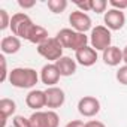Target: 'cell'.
I'll return each instance as SVG.
<instances>
[{
  "mask_svg": "<svg viewBox=\"0 0 127 127\" xmlns=\"http://www.w3.org/2000/svg\"><path fill=\"white\" fill-rule=\"evenodd\" d=\"M11 18L6 9H0V30H6L11 27Z\"/></svg>",
  "mask_w": 127,
  "mask_h": 127,
  "instance_id": "21",
  "label": "cell"
},
{
  "mask_svg": "<svg viewBox=\"0 0 127 127\" xmlns=\"http://www.w3.org/2000/svg\"><path fill=\"white\" fill-rule=\"evenodd\" d=\"M32 127H58L60 117L55 111H34L30 115Z\"/></svg>",
  "mask_w": 127,
  "mask_h": 127,
  "instance_id": "6",
  "label": "cell"
},
{
  "mask_svg": "<svg viewBox=\"0 0 127 127\" xmlns=\"http://www.w3.org/2000/svg\"><path fill=\"white\" fill-rule=\"evenodd\" d=\"M69 23L72 26V29L75 32H79V33H85L88 30H93L91 27V18L88 14L82 12V11H73L70 12L69 15Z\"/></svg>",
  "mask_w": 127,
  "mask_h": 127,
  "instance_id": "8",
  "label": "cell"
},
{
  "mask_svg": "<svg viewBox=\"0 0 127 127\" xmlns=\"http://www.w3.org/2000/svg\"><path fill=\"white\" fill-rule=\"evenodd\" d=\"M103 21H105V27H108L111 32H117V30H121L126 24V15L123 11H118V9H109L105 12V17H103Z\"/></svg>",
  "mask_w": 127,
  "mask_h": 127,
  "instance_id": "9",
  "label": "cell"
},
{
  "mask_svg": "<svg viewBox=\"0 0 127 127\" xmlns=\"http://www.w3.org/2000/svg\"><path fill=\"white\" fill-rule=\"evenodd\" d=\"M26 105L30 109L42 111V108L46 106L45 91H42V90H32V91H29V94L26 96Z\"/></svg>",
  "mask_w": 127,
  "mask_h": 127,
  "instance_id": "13",
  "label": "cell"
},
{
  "mask_svg": "<svg viewBox=\"0 0 127 127\" xmlns=\"http://www.w3.org/2000/svg\"><path fill=\"white\" fill-rule=\"evenodd\" d=\"M34 26H36V24L32 21V18H30L27 14H24V12H17V14H14L12 18H11V27H9V29H11V32H12L14 36L27 40Z\"/></svg>",
  "mask_w": 127,
  "mask_h": 127,
  "instance_id": "3",
  "label": "cell"
},
{
  "mask_svg": "<svg viewBox=\"0 0 127 127\" xmlns=\"http://www.w3.org/2000/svg\"><path fill=\"white\" fill-rule=\"evenodd\" d=\"M55 66L60 72L61 76H72L75 72H76V66L78 63L76 60H73L72 57H67V55H63L60 60L55 61Z\"/></svg>",
  "mask_w": 127,
  "mask_h": 127,
  "instance_id": "15",
  "label": "cell"
},
{
  "mask_svg": "<svg viewBox=\"0 0 127 127\" xmlns=\"http://www.w3.org/2000/svg\"><path fill=\"white\" fill-rule=\"evenodd\" d=\"M108 3L111 5L112 9H118V11L127 9V0H109Z\"/></svg>",
  "mask_w": 127,
  "mask_h": 127,
  "instance_id": "24",
  "label": "cell"
},
{
  "mask_svg": "<svg viewBox=\"0 0 127 127\" xmlns=\"http://www.w3.org/2000/svg\"><path fill=\"white\" fill-rule=\"evenodd\" d=\"M36 49H37V54L40 57H43L48 61H54L55 63L57 60H60L63 57V49L64 48L61 46V43L58 42L57 37H49L43 43H40Z\"/></svg>",
  "mask_w": 127,
  "mask_h": 127,
  "instance_id": "5",
  "label": "cell"
},
{
  "mask_svg": "<svg viewBox=\"0 0 127 127\" xmlns=\"http://www.w3.org/2000/svg\"><path fill=\"white\" fill-rule=\"evenodd\" d=\"M18 5L23 9H30L36 5V0H18Z\"/></svg>",
  "mask_w": 127,
  "mask_h": 127,
  "instance_id": "27",
  "label": "cell"
},
{
  "mask_svg": "<svg viewBox=\"0 0 127 127\" xmlns=\"http://www.w3.org/2000/svg\"><path fill=\"white\" fill-rule=\"evenodd\" d=\"M111 42H112V34L108 27H105V26L93 27L91 34H90V46L91 48L103 52L106 48L111 46Z\"/></svg>",
  "mask_w": 127,
  "mask_h": 127,
  "instance_id": "4",
  "label": "cell"
},
{
  "mask_svg": "<svg viewBox=\"0 0 127 127\" xmlns=\"http://www.w3.org/2000/svg\"><path fill=\"white\" fill-rule=\"evenodd\" d=\"M45 96H46V108H49L51 111L58 109L64 105L66 102V94L60 87H48L45 90Z\"/></svg>",
  "mask_w": 127,
  "mask_h": 127,
  "instance_id": "10",
  "label": "cell"
},
{
  "mask_svg": "<svg viewBox=\"0 0 127 127\" xmlns=\"http://www.w3.org/2000/svg\"><path fill=\"white\" fill-rule=\"evenodd\" d=\"M84 126H85L84 121H81V120H72V121H69L64 127H84Z\"/></svg>",
  "mask_w": 127,
  "mask_h": 127,
  "instance_id": "29",
  "label": "cell"
},
{
  "mask_svg": "<svg viewBox=\"0 0 127 127\" xmlns=\"http://www.w3.org/2000/svg\"><path fill=\"white\" fill-rule=\"evenodd\" d=\"M46 5L52 14H61L67 8V0H48Z\"/></svg>",
  "mask_w": 127,
  "mask_h": 127,
  "instance_id": "19",
  "label": "cell"
},
{
  "mask_svg": "<svg viewBox=\"0 0 127 127\" xmlns=\"http://www.w3.org/2000/svg\"><path fill=\"white\" fill-rule=\"evenodd\" d=\"M12 123H14V127H32L30 118H26L23 115H15L12 118Z\"/></svg>",
  "mask_w": 127,
  "mask_h": 127,
  "instance_id": "22",
  "label": "cell"
},
{
  "mask_svg": "<svg viewBox=\"0 0 127 127\" xmlns=\"http://www.w3.org/2000/svg\"><path fill=\"white\" fill-rule=\"evenodd\" d=\"M115 78H117V81H118L120 84H123V85H127V64L121 66V67L117 70V73H115Z\"/></svg>",
  "mask_w": 127,
  "mask_h": 127,
  "instance_id": "23",
  "label": "cell"
},
{
  "mask_svg": "<svg viewBox=\"0 0 127 127\" xmlns=\"http://www.w3.org/2000/svg\"><path fill=\"white\" fill-rule=\"evenodd\" d=\"M123 61H124L126 64H127V45L123 48Z\"/></svg>",
  "mask_w": 127,
  "mask_h": 127,
  "instance_id": "30",
  "label": "cell"
},
{
  "mask_svg": "<svg viewBox=\"0 0 127 127\" xmlns=\"http://www.w3.org/2000/svg\"><path fill=\"white\" fill-rule=\"evenodd\" d=\"M0 63H2V76H0V82H5L9 79V73L6 69V58L5 55H0Z\"/></svg>",
  "mask_w": 127,
  "mask_h": 127,
  "instance_id": "25",
  "label": "cell"
},
{
  "mask_svg": "<svg viewBox=\"0 0 127 127\" xmlns=\"http://www.w3.org/2000/svg\"><path fill=\"white\" fill-rule=\"evenodd\" d=\"M106 8H108L106 0H91V12L103 14V12H106Z\"/></svg>",
  "mask_w": 127,
  "mask_h": 127,
  "instance_id": "20",
  "label": "cell"
},
{
  "mask_svg": "<svg viewBox=\"0 0 127 127\" xmlns=\"http://www.w3.org/2000/svg\"><path fill=\"white\" fill-rule=\"evenodd\" d=\"M75 5L79 8V11H82V12H85V14L91 11V0H84V2H76Z\"/></svg>",
  "mask_w": 127,
  "mask_h": 127,
  "instance_id": "26",
  "label": "cell"
},
{
  "mask_svg": "<svg viewBox=\"0 0 127 127\" xmlns=\"http://www.w3.org/2000/svg\"><path fill=\"white\" fill-rule=\"evenodd\" d=\"M40 75L32 69V67H15L9 72V82L12 87L17 88H33L37 81H39Z\"/></svg>",
  "mask_w": 127,
  "mask_h": 127,
  "instance_id": "1",
  "label": "cell"
},
{
  "mask_svg": "<svg viewBox=\"0 0 127 127\" xmlns=\"http://www.w3.org/2000/svg\"><path fill=\"white\" fill-rule=\"evenodd\" d=\"M102 58H103V63L106 66H111V67L120 66V63L123 61V49L111 45L109 48H106L102 52Z\"/></svg>",
  "mask_w": 127,
  "mask_h": 127,
  "instance_id": "14",
  "label": "cell"
},
{
  "mask_svg": "<svg viewBox=\"0 0 127 127\" xmlns=\"http://www.w3.org/2000/svg\"><path fill=\"white\" fill-rule=\"evenodd\" d=\"M61 75L55 66V63H48L40 69V81L46 85V87H55V84H58Z\"/></svg>",
  "mask_w": 127,
  "mask_h": 127,
  "instance_id": "12",
  "label": "cell"
},
{
  "mask_svg": "<svg viewBox=\"0 0 127 127\" xmlns=\"http://www.w3.org/2000/svg\"><path fill=\"white\" fill-rule=\"evenodd\" d=\"M84 127H106V126H105L102 121H99V120H90V121L85 123Z\"/></svg>",
  "mask_w": 127,
  "mask_h": 127,
  "instance_id": "28",
  "label": "cell"
},
{
  "mask_svg": "<svg viewBox=\"0 0 127 127\" xmlns=\"http://www.w3.org/2000/svg\"><path fill=\"white\" fill-rule=\"evenodd\" d=\"M75 60L78 64H81L84 67H91L97 61V51L94 48H91L90 45H87L75 52Z\"/></svg>",
  "mask_w": 127,
  "mask_h": 127,
  "instance_id": "11",
  "label": "cell"
},
{
  "mask_svg": "<svg viewBox=\"0 0 127 127\" xmlns=\"http://www.w3.org/2000/svg\"><path fill=\"white\" fill-rule=\"evenodd\" d=\"M55 37L58 39V42L61 43L63 48H69V49H72V51H75V52H76L78 49L87 46L88 42H90V37H88L85 33L75 32L73 29H61V30L57 33Z\"/></svg>",
  "mask_w": 127,
  "mask_h": 127,
  "instance_id": "2",
  "label": "cell"
},
{
  "mask_svg": "<svg viewBox=\"0 0 127 127\" xmlns=\"http://www.w3.org/2000/svg\"><path fill=\"white\" fill-rule=\"evenodd\" d=\"M0 49H2L3 55L5 54H17L21 49V39L11 34V36H5L0 42Z\"/></svg>",
  "mask_w": 127,
  "mask_h": 127,
  "instance_id": "16",
  "label": "cell"
},
{
  "mask_svg": "<svg viewBox=\"0 0 127 127\" xmlns=\"http://www.w3.org/2000/svg\"><path fill=\"white\" fill-rule=\"evenodd\" d=\"M46 39H49V34H48V32L42 27V26H34L33 27V30H32V33H30V36H29V42H32V43H34L36 46H39L40 43H43Z\"/></svg>",
  "mask_w": 127,
  "mask_h": 127,
  "instance_id": "18",
  "label": "cell"
},
{
  "mask_svg": "<svg viewBox=\"0 0 127 127\" xmlns=\"http://www.w3.org/2000/svg\"><path fill=\"white\" fill-rule=\"evenodd\" d=\"M78 112L82 117L91 118L100 112V102L94 96H84L78 102Z\"/></svg>",
  "mask_w": 127,
  "mask_h": 127,
  "instance_id": "7",
  "label": "cell"
},
{
  "mask_svg": "<svg viewBox=\"0 0 127 127\" xmlns=\"http://www.w3.org/2000/svg\"><path fill=\"white\" fill-rule=\"evenodd\" d=\"M17 111V103L12 99L3 97L0 100V114H2V127H6V121Z\"/></svg>",
  "mask_w": 127,
  "mask_h": 127,
  "instance_id": "17",
  "label": "cell"
}]
</instances>
